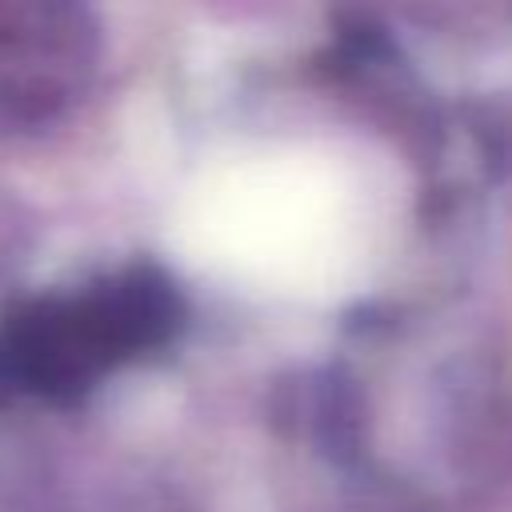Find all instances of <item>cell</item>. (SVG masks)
<instances>
[{"label": "cell", "instance_id": "2", "mask_svg": "<svg viewBox=\"0 0 512 512\" xmlns=\"http://www.w3.org/2000/svg\"><path fill=\"white\" fill-rule=\"evenodd\" d=\"M92 68V28L72 8H0V124H40Z\"/></svg>", "mask_w": 512, "mask_h": 512}, {"label": "cell", "instance_id": "1", "mask_svg": "<svg viewBox=\"0 0 512 512\" xmlns=\"http://www.w3.org/2000/svg\"><path fill=\"white\" fill-rule=\"evenodd\" d=\"M172 324V288L152 268H132L96 292L20 308L0 340V380L44 396H76L108 364L160 344Z\"/></svg>", "mask_w": 512, "mask_h": 512}]
</instances>
